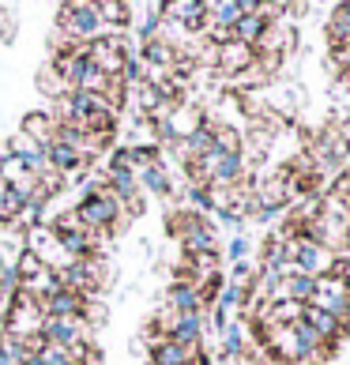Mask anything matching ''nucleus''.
Wrapping results in <instances>:
<instances>
[{
    "label": "nucleus",
    "instance_id": "7ed1b4c3",
    "mask_svg": "<svg viewBox=\"0 0 350 365\" xmlns=\"http://www.w3.org/2000/svg\"><path fill=\"white\" fill-rule=\"evenodd\" d=\"M282 245H287V267H290V272L309 275V279L331 275L335 256H331L328 249H320L316 241H309L305 234H298V237H282Z\"/></svg>",
    "mask_w": 350,
    "mask_h": 365
},
{
    "label": "nucleus",
    "instance_id": "20e7f679",
    "mask_svg": "<svg viewBox=\"0 0 350 365\" xmlns=\"http://www.w3.org/2000/svg\"><path fill=\"white\" fill-rule=\"evenodd\" d=\"M57 19H61V34L68 38V46H91L94 38H102V19L94 4H83V0L61 4Z\"/></svg>",
    "mask_w": 350,
    "mask_h": 365
},
{
    "label": "nucleus",
    "instance_id": "393cba45",
    "mask_svg": "<svg viewBox=\"0 0 350 365\" xmlns=\"http://www.w3.org/2000/svg\"><path fill=\"white\" fill-rule=\"evenodd\" d=\"M245 252H249V241H245V237H234V241H230V249H226V256H230L234 264L245 260Z\"/></svg>",
    "mask_w": 350,
    "mask_h": 365
},
{
    "label": "nucleus",
    "instance_id": "2eb2a0df",
    "mask_svg": "<svg viewBox=\"0 0 350 365\" xmlns=\"http://www.w3.org/2000/svg\"><path fill=\"white\" fill-rule=\"evenodd\" d=\"M140 61L147 64V68H163V72H170L173 61H177V46L166 42V38H151V42L140 46Z\"/></svg>",
    "mask_w": 350,
    "mask_h": 365
},
{
    "label": "nucleus",
    "instance_id": "ddd939ff",
    "mask_svg": "<svg viewBox=\"0 0 350 365\" xmlns=\"http://www.w3.org/2000/svg\"><path fill=\"white\" fill-rule=\"evenodd\" d=\"M163 305H170L173 309V313H204V302H200V290L192 287V282H173V287L166 290V302Z\"/></svg>",
    "mask_w": 350,
    "mask_h": 365
},
{
    "label": "nucleus",
    "instance_id": "cd10ccee",
    "mask_svg": "<svg viewBox=\"0 0 350 365\" xmlns=\"http://www.w3.org/2000/svg\"><path fill=\"white\" fill-rule=\"evenodd\" d=\"M343 132H346V140H350V120H346V128H343Z\"/></svg>",
    "mask_w": 350,
    "mask_h": 365
},
{
    "label": "nucleus",
    "instance_id": "412c9836",
    "mask_svg": "<svg viewBox=\"0 0 350 365\" xmlns=\"http://www.w3.org/2000/svg\"><path fill=\"white\" fill-rule=\"evenodd\" d=\"M264 272H287V245H282V237H272L264 245Z\"/></svg>",
    "mask_w": 350,
    "mask_h": 365
},
{
    "label": "nucleus",
    "instance_id": "0eeeda50",
    "mask_svg": "<svg viewBox=\"0 0 350 365\" xmlns=\"http://www.w3.org/2000/svg\"><path fill=\"white\" fill-rule=\"evenodd\" d=\"M305 324L320 335V339H324V346H328V350L339 346V343L346 339V331H350L343 320H335L331 313H320V309H313V305H305Z\"/></svg>",
    "mask_w": 350,
    "mask_h": 365
},
{
    "label": "nucleus",
    "instance_id": "f8f14e48",
    "mask_svg": "<svg viewBox=\"0 0 350 365\" xmlns=\"http://www.w3.org/2000/svg\"><path fill=\"white\" fill-rule=\"evenodd\" d=\"M136 181H140V192L173 196V181H170V170L163 166V158H155V162H147L143 170H136Z\"/></svg>",
    "mask_w": 350,
    "mask_h": 365
},
{
    "label": "nucleus",
    "instance_id": "4be33fe9",
    "mask_svg": "<svg viewBox=\"0 0 350 365\" xmlns=\"http://www.w3.org/2000/svg\"><path fill=\"white\" fill-rule=\"evenodd\" d=\"M143 61H140V53H132V57H125V68H120V83H125L128 91L132 87H140L143 83Z\"/></svg>",
    "mask_w": 350,
    "mask_h": 365
},
{
    "label": "nucleus",
    "instance_id": "bb28decb",
    "mask_svg": "<svg viewBox=\"0 0 350 365\" xmlns=\"http://www.w3.org/2000/svg\"><path fill=\"white\" fill-rule=\"evenodd\" d=\"M298 365H328V361H320V358H309V361H298Z\"/></svg>",
    "mask_w": 350,
    "mask_h": 365
},
{
    "label": "nucleus",
    "instance_id": "6e6552de",
    "mask_svg": "<svg viewBox=\"0 0 350 365\" xmlns=\"http://www.w3.org/2000/svg\"><path fill=\"white\" fill-rule=\"evenodd\" d=\"M83 309H87V297H79L72 290H57L42 302V313L53 320H83Z\"/></svg>",
    "mask_w": 350,
    "mask_h": 365
},
{
    "label": "nucleus",
    "instance_id": "1a4fd4ad",
    "mask_svg": "<svg viewBox=\"0 0 350 365\" xmlns=\"http://www.w3.org/2000/svg\"><path fill=\"white\" fill-rule=\"evenodd\" d=\"M42 339L46 343H53V346H76V343H83L87 335H83V320H53V317H46V324H42Z\"/></svg>",
    "mask_w": 350,
    "mask_h": 365
},
{
    "label": "nucleus",
    "instance_id": "4468645a",
    "mask_svg": "<svg viewBox=\"0 0 350 365\" xmlns=\"http://www.w3.org/2000/svg\"><path fill=\"white\" fill-rule=\"evenodd\" d=\"M272 31V23H267L260 11H249V16H241L237 23H234V42H241V46H249V49H257L260 42H264V34Z\"/></svg>",
    "mask_w": 350,
    "mask_h": 365
},
{
    "label": "nucleus",
    "instance_id": "dca6fc26",
    "mask_svg": "<svg viewBox=\"0 0 350 365\" xmlns=\"http://www.w3.org/2000/svg\"><path fill=\"white\" fill-rule=\"evenodd\" d=\"M170 339L177 346H200L204 343V313H185L177 317V324H173Z\"/></svg>",
    "mask_w": 350,
    "mask_h": 365
},
{
    "label": "nucleus",
    "instance_id": "a211bd4d",
    "mask_svg": "<svg viewBox=\"0 0 350 365\" xmlns=\"http://www.w3.org/2000/svg\"><path fill=\"white\" fill-rule=\"evenodd\" d=\"M328 42L335 49H350V4H335L328 16Z\"/></svg>",
    "mask_w": 350,
    "mask_h": 365
},
{
    "label": "nucleus",
    "instance_id": "423d86ee",
    "mask_svg": "<svg viewBox=\"0 0 350 365\" xmlns=\"http://www.w3.org/2000/svg\"><path fill=\"white\" fill-rule=\"evenodd\" d=\"M252 64H257V49H249V46H241V42H226L219 46V57H215V68H219L222 76H241V72H249Z\"/></svg>",
    "mask_w": 350,
    "mask_h": 365
},
{
    "label": "nucleus",
    "instance_id": "aec40b11",
    "mask_svg": "<svg viewBox=\"0 0 350 365\" xmlns=\"http://www.w3.org/2000/svg\"><path fill=\"white\" fill-rule=\"evenodd\" d=\"M38 91H42L46 98H53V102H61V98H68V94H72V87L53 72V64H46V68L38 72Z\"/></svg>",
    "mask_w": 350,
    "mask_h": 365
},
{
    "label": "nucleus",
    "instance_id": "c85d7f7f",
    "mask_svg": "<svg viewBox=\"0 0 350 365\" xmlns=\"http://www.w3.org/2000/svg\"><path fill=\"white\" fill-rule=\"evenodd\" d=\"M0 313H4V309H0Z\"/></svg>",
    "mask_w": 350,
    "mask_h": 365
},
{
    "label": "nucleus",
    "instance_id": "5701e85b",
    "mask_svg": "<svg viewBox=\"0 0 350 365\" xmlns=\"http://www.w3.org/2000/svg\"><path fill=\"white\" fill-rule=\"evenodd\" d=\"M38 272H46V264L42 260H38V256L34 252H19V260H16V275H19V282H26V279H34Z\"/></svg>",
    "mask_w": 350,
    "mask_h": 365
},
{
    "label": "nucleus",
    "instance_id": "39448f33",
    "mask_svg": "<svg viewBox=\"0 0 350 365\" xmlns=\"http://www.w3.org/2000/svg\"><path fill=\"white\" fill-rule=\"evenodd\" d=\"M309 305L320 309V313H331L350 328V275H320Z\"/></svg>",
    "mask_w": 350,
    "mask_h": 365
},
{
    "label": "nucleus",
    "instance_id": "9b49d317",
    "mask_svg": "<svg viewBox=\"0 0 350 365\" xmlns=\"http://www.w3.org/2000/svg\"><path fill=\"white\" fill-rule=\"evenodd\" d=\"M249 11H257L252 0H215V4H207V26H230L234 31V23Z\"/></svg>",
    "mask_w": 350,
    "mask_h": 365
},
{
    "label": "nucleus",
    "instance_id": "f3484780",
    "mask_svg": "<svg viewBox=\"0 0 350 365\" xmlns=\"http://www.w3.org/2000/svg\"><path fill=\"white\" fill-rule=\"evenodd\" d=\"M249 320H230V324H226V328H222V354L226 358H241V354H245V350H249Z\"/></svg>",
    "mask_w": 350,
    "mask_h": 365
},
{
    "label": "nucleus",
    "instance_id": "f03ea898",
    "mask_svg": "<svg viewBox=\"0 0 350 365\" xmlns=\"http://www.w3.org/2000/svg\"><path fill=\"white\" fill-rule=\"evenodd\" d=\"M42 324H46V313H42V302H34L31 294L16 290V297L4 305V317H0V331L8 339H31V335H42Z\"/></svg>",
    "mask_w": 350,
    "mask_h": 365
},
{
    "label": "nucleus",
    "instance_id": "b1692460",
    "mask_svg": "<svg viewBox=\"0 0 350 365\" xmlns=\"http://www.w3.org/2000/svg\"><path fill=\"white\" fill-rule=\"evenodd\" d=\"M38 358H42V365H72L68 350H64V346H53V343H46V350H42Z\"/></svg>",
    "mask_w": 350,
    "mask_h": 365
},
{
    "label": "nucleus",
    "instance_id": "9d476101",
    "mask_svg": "<svg viewBox=\"0 0 350 365\" xmlns=\"http://www.w3.org/2000/svg\"><path fill=\"white\" fill-rule=\"evenodd\" d=\"M46 166H49L53 173H61V178H68V173H79V170L87 166V158L79 155V151H72L68 143L53 140V143L46 147Z\"/></svg>",
    "mask_w": 350,
    "mask_h": 365
},
{
    "label": "nucleus",
    "instance_id": "a878e982",
    "mask_svg": "<svg viewBox=\"0 0 350 365\" xmlns=\"http://www.w3.org/2000/svg\"><path fill=\"white\" fill-rule=\"evenodd\" d=\"M0 34H4V42H11V38H16V19H11L8 8L0 11Z\"/></svg>",
    "mask_w": 350,
    "mask_h": 365
},
{
    "label": "nucleus",
    "instance_id": "f257e3e1",
    "mask_svg": "<svg viewBox=\"0 0 350 365\" xmlns=\"http://www.w3.org/2000/svg\"><path fill=\"white\" fill-rule=\"evenodd\" d=\"M76 215L91 234H117V226H125V204L117 200V192L110 185H98V192L83 196L76 204Z\"/></svg>",
    "mask_w": 350,
    "mask_h": 365
},
{
    "label": "nucleus",
    "instance_id": "6ab92c4d",
    "mask_svg": "<svg viewBox=\"0 0 350 365\" xmlns=\"http://www.w3.org/2000/svg\"><path fill=\"white\" fill-rule=\"evenodd\" d=\"M94 8H98L102 26H113V31H128V26H132V16H128L125 0H98Z\"/></svg>",
    "mask_w": 350,
    "mask_h": 365
}]
</instances>
